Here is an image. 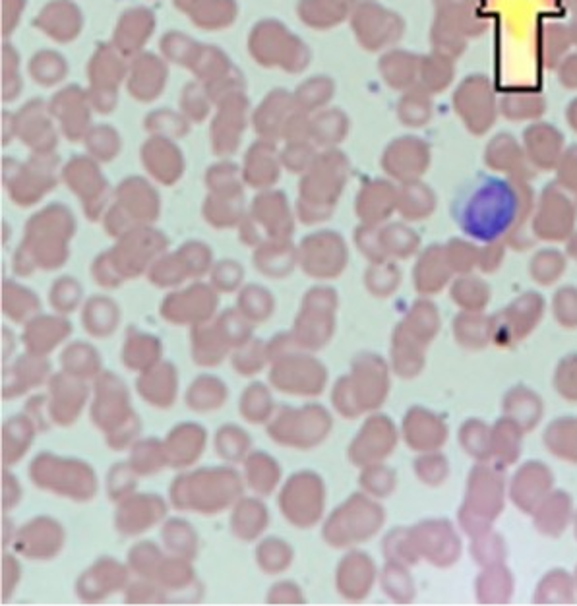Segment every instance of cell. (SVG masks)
I'll return each instance as SVG.
<instances>
[{"mask_svg": "<svg viewBox=\"0 0 577 606\" xmlns=\"http://www.w3.org/2000/svg\"><path fill=\"white\" fill-rule=\"evenodd\" d=\"M562 297V304H560V312H562V316L568 320V322H572V320H576L577 316V295L576 293H572V291H568V293H564V295H560Z\"/></svg>", "mask_w": 577, "mask_h": 606, "instance_id": "16", "label": "cell"}, {"mask_svg": "<svg viewBox=\"0 0 577 606\" xmlns=\"http://www.w3.org/2000/svg\"><path fill=\"white\" fill-rule=\"evenodd\" d=\"M560 270V260L556 256H541L535 264V275L543 281H548L552 277H556V273Z\"/></svg>", "mask_w": 577, "mask_h": 606, "instance_id": "15", "label": "cell"}, {"mask_svg": "<svg viewBox=\"0 0 577 606\" xmlns=\"http://www.w3.org/2000/svg\"><path fill=\"white\" fill-rule=\"evenodd\" d=\"M436 2V10H450L467 4V0H434Z\"/></svg>", "mask_w": 577, "mask_h": 606, "instance_id": "18", "label": "cell"}, {"mask_svg": "<svg viewBox=\"0 0 577 606\" xmlns=\"http://www.w3.org/2000/svg\"><path fill=\"white\" fill-rule=\"evenodd\" d=\"M399 115L405 124H411V126H421L428 122L432 115V103H430L428 91L415 90L411 91L407 97H403Z\"/></svg>", "mask_w": 577, "mask_h": 606, "instance_id": "11", "label": "cell"}, {"mask_svg": "<svg viewBox=\"0 0 577 606\" xmlns=\"http://www.w3.org/2000/svg\"><path fill=\"white\" fill-rule=\"evenodd\" d=\"M419 76L423 90L428 93H442L452 86L456 78V61L434 51L419 62Z\"/></svg>", "mask_w": 577, "mask_h": 606, "instance_id": "8", "label": "cell"}, {"mask_svg": "<svg viewBox=\"0 0 577 606\" xmlns=\"http://www.w3.org/2000/svg\"><path fill=\"white\" fill-rule=\"evenodd\" d=\"M554 6L562 8V10H568V12H576L577 0H552Z\"/></svg>", "mask_w": 577, "mask_h": 606, "instance_id": "19", "label": "cell"}, {"mask_svg": "<svg viewBox=\"0 0 577 606\" xmlns=\"http://www.w3.org/2000/svg\"><path fill=\"white\" fill-rule=\"evenodd\" d=\"M485 163L492 171L508 175L510 179L523 177L531 169L523 144H519V140L510 132H500L488 140Z\"/></svg>", "mask_w": 577, "mask_h": 606, "instance_id": "4", "label": "cell"}, {"mask_svg": "<svg viewBox=\"0 0 577 606\" xmlns=\"http://www.w3.org/2000/svg\"><path fill=\"white\" fill-rule=\"evenodd\" d=\"M459 285L461 287L457 289V295L463 299V303H467L469 306H481L483 304L486 297L481 283H477V281H463Z\"/></svg>", "mask_w": 577, "mask_h": 606, "instance_id": "14", "label": "cell"}, {"mask_svg": "<svg viewBox=\"0 0 577 606\" xmlns=\"http://www.w3.org/2000/svg\"><path fill=\"white\" fill-rule=\"evenodd\" d=\"M568 28H570V35H572V43H574V47H577V10L572 12Z\"/></svg>", "mask_w": 577, "mask_h": 606, "instance_id": "20", "label": "cell"}, {"mask_svg": "<svg viewBox=\"0 0 577 606\" xmlns=\"http://www.w3.org/2000/svg\"><path fill=\"white\" fill-rule=\"evenodd\" d=\"M556 173H558V179L562 182V186L577 194V144L568 146L564 150L558 165H556Z\"/></svg>", "mask_w": 577, "mask_h": 606, "instance_id": "12", "label": "cell"}, {"mask_svg": "<svg viewBox=\"0 0 577 606\" xmlns=\"http://www.w3.org/2000/svg\"><path fill=\"white\" fill-rule=\"evenodd\" d=\"M527 204L529 192L516 179L479 177L459 192L452 215L469 239L498 243L516 229Z\"/></svg>", "mask_w": 577, "mask_h": 606, "instance_id": "1", "label": "cell"}, {"mask_svg": "<svg viewBox=\"0 0 577 606\" xmlns=\"http://www.w3.org/2000/svg\"><path fill=\"white\" fill-rule=\"evenodd\" d=\"M473 8H477V10H481V12H485L486 4H488V0H467Z\"/></svg>", "mask_w": 577, "mask_h": 606, "instance_id": "21", "label": "cell"}, {"mask_svg": "<svg viewBox=\"0 0 577 606\" xmlns=\"http://www.w3.org/2000/svg\"><path fill=\"white\" fill-rule=\"evenodd\" d=\"M388 167L399 177H417L428 165V148L419 138L397 140L388 152Z\"/></svg>", "mask_w": 577, "mask_h": 606, "instance_id": "7", "label": "cell"}, {"mask_svg": "<svg viewBox=\"0 0 577 606\" xmlns=\"http://www.w3.org/2000/svg\"><path fill=\"white\" fill-rule=\"evenodd\" d=\"M521 142L529 163L537 169H556L566 150L564 134L550 122H531L523 130Z\"/></svg>", "mask_w": 577, "mask_h": 606, "instance_id": "3", "label": "cell"}, {"mask_svg": "<svg viewBox=\"0 0 577 606\" xmlns=\"http://www.w3.org/2000/svg\"><path fill=\"white\" fill-rule=\"evenodd\" d=\"M500 115L506 121L537 122L547 113L548 103L545 93L531 86H512L498 99Z\"/></svg>", "mask_w": 577, "mask_h": 606, "instance_id": "5", "label": "cell"}, {"mask_svg": "<svg viewBox=\"0 0 577 606\" xmlns=\"http://www.w3.org/2000/svg\"><path fill=\"white\" fill-rule=\"evenodd\" d=\"M572 250H574V252H576V256H577V241H576V244H574V246H572Z\"/></svg>", "mask_w": 577, "mask_h": 606, "instance_id": "22", "label": "cell"}, {"mask_svg": "<svg viewBox=\"0 0 577 606\" xmlns=\"http://www.w3.org/2000/svg\"><path fill=\"white\" fill-rule=\"evenodd\" d=\"M543 213L539 219V231L548 237H560L568 231L572 221V208L568 200L554 188H548L543 200Z\"/></svg>", "mask_w": 577, "mask_h": 606, "instance_id": "9", "label": "cell"}, {"mask_svg": "<svg viewBox=\"0 0 577 606\" xmlns=\"http://www.w3.org/2000/svg\"><path fill=\"white\" fill-rule=\"evenodd\" d=\"M419 62L413 55L407 53H395L386 57L384 61V72L388 76V80L394 84L395 88H405L411 86L415 82V78L419 76Z\"/></svg>", "mask_w": 577, "mask_h": 606, "instance_id": "10", "label": "cell"}, {"mask_svg": "<svg viewBox=\"0 0 577 606\" xmlns=\"http://www.w3.org/2000/svg\"><path fill=\"white\" fill-rule=\"evenodd\" d=\"M454 109L473 136H485L500 117L494 82L485 74L467 76L454 93Z\"/></svg>", "mask_w": 577, "mask_h": 606, "instance_id": "2", "label": "cell"}, {"mask_svg": "<svg viewBox=\"0 0 577 606\" xmlns=\"http://www.w3.org/2000/svg\"><path fill=\"white\" fill-rule=\"evenodd\" d=\"M558 82L566 90L577 91V51L570 53L562 64L556 68Z\"/></svg>", "mask_w": 577, "mask_h": 606, "instance_id": "13", "label": "cell"}, {"mask_svg": "<svg viewBox=\"0 0 577 606\" xmlns=\"http://www.w3.org/2000/svg\"><path fill=\"white\" fill-rule=\"evenodd\" d=\"M566 121H568V126L577 134V97L572 99L566 107Z\"/></svg>", "mask_w": 577, "mask_h": 606, "instance_id": "17", "label": "cell"}, {"mask_svg": "<svg viewBox=\"0 0 577 606\" xmlns=\"http://www.w3.org/2000/svg\"><path fill=\"white\" fill-rule=\"evenodd\" d=\"M574 47L570 28L558 20H543L535 31L537 61L545 70H556Z\"/></svg>", "mask_w": 577, "mask_h": 606, "instance_id": "6", "label": "cell"}]
</instances>
